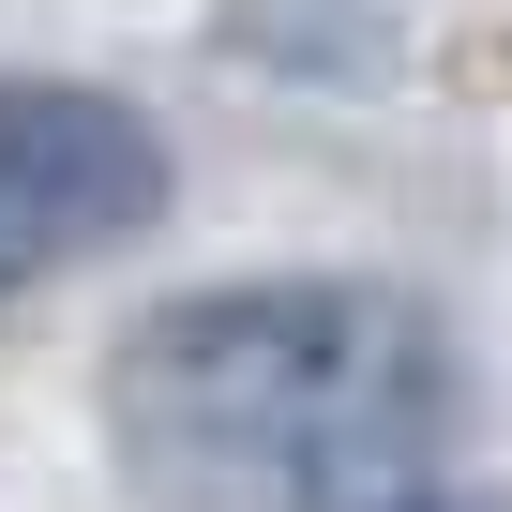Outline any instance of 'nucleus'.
Listing matches in <instances>:
<instances>
[{"mask_svg":"<svg viewBox=\"0 0 512 512\" xmlns=\"http://www.w3.org/2000/svg\"><path fill=\"white\" fill-rule=\"evenodd\" d=\"M166 196H181V151L151 106H121L91 76H0V302L151 241Z\"/></svg>","mask_w":512,"mask_h":512,"instance_id":"f03ea898","label":"nucleus"},{"mask_svg":"<svg viewBox=\"0 0 512 512\" xmlns=\"http://www.w3.org/2000/svg\"><path fill=\"white\" fill-rule=\"evenodd\" d=\"M392 512H482V497H452V482H422V497H392Z\"/></svg>","mask_w":512,"mask_h":512,"instance_id":"7ed1b4c3","label":"nucleus"},{"mask_svg":"<svg viewBox=\"0 0 512 512\" xmlns=\"http://www.w3.org/2000/svg\"><path fill=\"white\" fill-rule=\"evenodd\" d=\"M106 437L166 512H392L452 452V347L362 272L181 287L106 347Z\"/></svg>","mask_w":512,"mask_h":512,"instance_id":"f257e3e1","label":"nucleus"}]
</instances>
